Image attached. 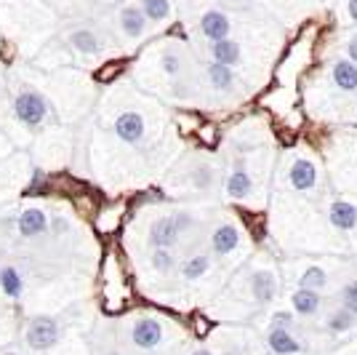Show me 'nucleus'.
<instances>
[{
	"instance_id": "f257e3e1",
	"label": "nucleus",
	"mask_w": 357,
	"mask_h": 355,
	"mask_svg": "<svg viewBox=\"0 0 357 355\" xmlns=\"http://www.w3.org/2000/svg\"><path fill=\"white\" fill-rule=\"evenodd\" d=\"M24 340L32 350H51L59 342V324L51 315H38L27 324V334Z\"/></svg>"
},
{
	"instance_id": "f03ea898",
	"label": "nucleus",
	"mask_w": 357,
	"mask_h": 355,
	"mask_svg": "<svg viewBox=\"0 0 357 355\" xmlns=\"http://www.w3.org/2000/svg\"><path fill=\"white\" fill-rule=\"evenodd\" d=\"M14 113L24 126L35 129V126H40L45 120V115H48V104H45V99L40 94H35V91H22L14 99Z\"/></svg>"
},
{
	"instance_id": "7ed1b4c3",
	"label": "nucleus",
	"mask_w": 357,
	"mask_h": 355,
	"mask_svg": "<svg viewBox=\"0 0 357 355\" xmlns=\"http://www.w3.org/2000/svg\"><path fill=\"white\" fill-rule=\"evenodd\" d=\"M131 342L139 350H155L163 342V326L155 318H139L131 328Z\"/></svg>"
},
{
	"instance_id": "20e7f679",
	"label": "nucleus",
	"mask_w": 357,
	"mask_h": 355,
	"mask_svg": "<svg viewBox=\"0 0 357 355\" xmlns=\"http://www.w3.org/2000/svg\"><path fill=\"white\" fill-rule=\"evenodd\" d=\"M181 236V227H178L176 217H160L158 222L149 227V243L155 249H171Z\"/></svg>"
},
{
	"instance_id": "39448f33",
	"label": "nucleus",
	"mask_w": 357,
	"mask_h": 355,
	"mask_svg": "<svg viewBox=\"0 0 357 355\" xmlns=\"http://www.w3.org/2000/svg\"><path fill=\"white\" fill-rule=\"evenodd\" d=\"M267 345H269V350L278 355H298L301 353V342L296 340V334H294L291 328H283V326H269Z\"/></svg>"
},
{
	"instance_id": "423d86ee",
	"label": "nucleus",
	"mask_w": 357,
	"mask_h": 355,
	"mask_svg": "<svg viewBox=\"0 0 357 355\" xmlns=\"http://www.w3.org/2000/svg\"><path fill=\"white\" fill-rule=\"evenodd\" d=\"M251 294L259 305H269L278 296V278L272 270H256L251 275Z\"/></svg>"
},
{
	"instance_id": "0eeeda50",
	"label": "nucleus",
	"mask_w": 357,
	"mask_h": 355,
	"mask_svg": "<svg viewBox=\"0 0 357 355\" xmlns=\"http://www.w3.org/2000/svg\"><path fill=\"white\" fill-rule=\"evenodd\" d=\"M288 182H291V187L298 190V193L312 190L314 184H317V166L312 161H307V158H298L291 166V171H288Z\"/></svg>"
},
{
	"instance_id": "6e6552de",
	"label": "nucleus",
	"mask_w": 357,
	"mask_h": 355,
	"mask_svg": "<svg viewBox=\"0 0 357 355\" xmlns=\"http://www.w3.org/2000/svg\"><path fill=\"white\" fill-rule=\"evenodd\" d=\"M144 131H147V126H144V118H142L139 113H123V115L115 120V133H118L123 142H128V145L142 142V139H144Z\"/></svg>"
},
{
	"instance_id": "1a4fd4ad",
	"label": "nucleus",
	"mask_w": 357,
	"mask_h": 355,
	"mask_svg": "<svg viewBox=\"0 0 357 355\" xmlns=\"http://www.w3.org/2000/svg\"><path fill=\"white\" fill-rule=\"evenodd\" d=\"M328 219H331V224H333L336 230L349 233V230L357 227V206L349 203V201H333V203L328 206Z\"/></svg>"
},
{
	"instance_id": "9d476101",
	"label": "nucleus",
	"mask_w": 357,
	"mask_h": 355,
	"mask_svg": "<svg viewBox=\"0 0 357 355\" xmlns=\"http://www.w3.org/2000/svg\"><path fill=\"white\" fill-rule=\"evenodd\" d=\"M16 227H19V233L24 238H40L43 233H48L51 224H48L45 211H40V208H24V211L19 214Z\"/></svg>"
},
{
	"instance_id": "9b49d317",
	"label": "nucleus",
	"mask_w": 357,
	"mask_h": 355,
	"mask_svg": "<svg viewBox=\"0 0 357 355\" xmlns=\"http://www.w3.org/2000/svg\"><path fill=\"white\" fill-rule=\"evenodd\" d=\"M229 19L222 14V11H206L203 19H200V32L208 38L211 43H216V41H224V38H229Z\"/></svg>"
},
{
	"instance_id": "f8f14e48",
	"label": "nucleus",
	"mask_w": 357,
	"mask_h": 355,
	"mask_svg": "<svg viewBox=\"0 0 357 355\" xmlns=\"http://www.w3.org/2000/svg\"><path fill=\"white\" fill-rule=\"evenodd\" d=\"M240 246V233L235 224H219L216 230H213V236H211V249L213 254H232L235 249Z\"/></svg>"
},
{
	"instance_id": "ddd939ff",
	"label": "nucleus",
	"mask_w": 357,
	"mask_h": 355,
	"mask_svg": "<svg viewBox=\"0 0 357 355\" xmlns=\"http://www.w3.org/2000/svg\"><path fill=\"white\" fill-rule=\"evenodd\" d=\"M147 22L149 19L142 6H126V8L120 11V27H123V32H126L128 38H142L144 30H147Z\"/></svg>"
},
{
	"instance_id": "4468645a",
	"label": "nucleus",
	"mask_w": 357,
	"mask_h": 355,
	"mask_svg": "<svg viewBox=\"0 0 357 355\" xmlns=\"http://www.w3.org/2000/svg\"><path fill=\"white\" fill-rule=\"evenodd\" d=\"M320 291H314V289H304V286H298V291H294L291 296V305H294V312L301 315V318H312L320 312Z\"/></svg>"
},
{
	"instance_id": "2eb2a0df",
	"label": "nucleus",
	"mask_w": 357,
	"mask_h": 355,
	"mask_svg": "<svg viewBox=\"0 0 357 355\" xmlns=\"http://www.w3.org/2000/svg\"><path fill=\"white\" fill-rule=\"evenodd\" d=\"M333 86L339 91H347V94H355L357 91V64L352 59H339L333 64Z\"/></svg>"
},
{
	"instance_id": "dca6fc26",
	"label": "nucleus",
	"mask_w": 357,
	"mask_h": 355,
	"mask_svg": "<svg viewBox=\"0 0 357 355\" xmlns=\"http://www.w3.org/2000/svg\"><path fill=\"white\" fill-rule=\"evenodd\" d=\"M211 57L219 64H227V67H235L240 59H243V51H240V43L232 41V38H224V41H216L211 43Z\"/></svg>"
},
{
	"instance_id": "f3484780",
	"label": "nucleus",
	"mask_w": 357,
	"mask_h": 355,
	"mask_svg": "<svg viewBox=\"0 0 357 355\" xmlns=\"http://www.w3.org/2000/svg\"><path fill=\"white\" fill-rule=\"evenodd\" d=\"M253 190V179L248 177V171L235 168L229 177H227V195L235 198V201H245Z\"/></svg>"
},
{
	"instance_id": "a211bd4d",
	"label": "nucleus",
	"mask_w": 357,
	"mask_h": 355,
	"mask_svg": "<svg viewBox=\"0 0 357 355\" xmlns=\"http://www.w3.org/2000/svg\"><path fill=\"white\" fill-rule=\"evenodd\" d=\"M0 291L6 296H11V299L22 296V291H24V281H22V275H19V270L14 265L0 267Z\"/></svg>"
},
{
	"instance_id": "6ab92c4d",
	"label": "nucleus",
	"mask_w": 357,
	"mask_h": 355,
	"mask_svg": "<svg viewBox=\"0 0 357 355\" xmlns=\"http://www.w3.org/2000/svg\"><path fill=\"white\" fill-rule=\"evenodd\" d=\"M208 80L216 91H232L235 89V73H232V67L219 64V61H213V64L208 67Z\"/></svg>"
},
{
	"instance_id": "aec40b11",
	"label": "nucleus",
	"mask_w": 357,
	"mask_h": 355,
	"mask_svg": "<svg viewBox=\"0 0 357 355\" xmlns=\"http://www.w3.org/2000/svg\"><path fill=\"white\" fill-rule=\"evenodd\" d=\"M70 43L80 54H99V48H102V43H99V38H96L93 30H75L70 35Z\"/></svg>"
},
{
	"instance_id": "412c9836",
	"label": "nucleus",
	"mask_w": 357,
	"mask_h": 355,
	"mask_svg": "<svg viewBox=\"0 0 357 355\" xmlns=\"http://www.w3.org/2000/svg\"><path fill=\"white\" fill-rule=\"evenodd\" d=\"M355 318L357 315L352 310L339 307V310H333L331 315H328L326 326H328V331H331V334H347V331L355 326Z\"/></svg>"
},
{
	"instance_id": "4be33fe9",
	"label": "nucleus",
	"mask_w": 357,
	"mask_h": 355,
	"mask_svg": "<svg viewBox=\"0 0 357 355\" xmlns=\"http://www.w3.org/2000/svg\"><path fill=\"white\" fill-rule=\"evenodd\" d=\"M208 270H211V256L197 254V256L187 259V262L181 265V278H184V281H197V278H203Z\"/></svg>"
},
{
	"instance_id": "5701e85b",
	"label": "nucleus",
	"mask_w": 357,
	"mask_h": 355,
	"mask_svg": "<svg viewBox=\"0 0 357 355\" xmlns=\"http://www.w3.org/2000/svg\"><path fill=\"white\" fill-rule=\"evenodd\" d=\"M142 8L149 22H165L171 16V0H142Z\"/></svg>"
},
{
	"instance_id": "b1692460",
	"label": "nucleus",
	"mask_w": 357,
	"mask_h": 355,
	"mask_svg": "<svg viewBox=\"0 0 357 355\" xmlns=\"http://www.w3.org/2000/svg\"><path fill=\"white\" fill-rule=\"evenodd\" d=\"M328 283V275L323 267H307L304 273H301V278H298V286H304V289H314V291H320L323 286Z\"/></svg>"
},
{
	"instance_id": "393cba45",
	"label": "nucleus",
	"mask_w": 357,
	"mask_h": 355,
	"mask_svg": "<svg viewBox=\"0 0 357 355\" xmlns=\"http://www.w3.org/2000/svg\"><path fill=\"white\" fill-rule=\"evenodd\" d=\"M174 265H176V259H174L171 249H155V252H152V267H155L158 273H171Z\"/></svg>"
},
{
	"instance_id": "a878e982",
	"label": "nucleus",
	"mask_w": 357,
	"mask_h": 355,
	"mask_svg": "<svg viewBox=\"0 0 357 355\" xmlns=\"http://www.w3.org/2000/svg\"><path fill=\"white\" fill-rule=\"evenodd\" d=\"M192 184L197 187V190H208L211 184H213V171H211L206 163L197 166V168L192 171Z\"/></svg>"
},
{
	"instance_id": "bb28decb",
	"label": "nucleus",
	"mask_w": 357,
	"mask_h": 355,
	"mask_svg": "<svg viewBox=\"0 0 357 355\" xmlns=\"http://www.w3.org/2000/svg\"><path fill=\"white\" fill-rule=\"evenodd\" d=\"M342 305L347 307V310H352L357 315V278L355 281H349L342 289Z\"/></svg>"
},
{
	"instance_id": "cd10ccee",
	"label": "nucleus",
	"mask_w": 357,
	"mask_h": 355,
	"mask_svg": "<svg viewBox=\"0 0 357 355\" xmlns=\"http://www.w3.org/2000/svg\"><path fill=\"white\" fill-rule=\"evenodd\" d=\"M296 324V312H288V310H280L272 315V326H283V328H294Z\"/></svg>"
},
{
	"instance_id": "c85d7f7f",
	"label": "nucleus",
	"mask_w": 357,
	"mask_h": 355,
	"mask_svg": "<svg viewBox=\"0 0 357 355\" xmlns=\"http://www.w3.org/2000/svg\"><path fill=\"white\" fill-rule=\"evenodd\" d=\"M163 67H165V73H168V75H176L178 73V59L174 57V54H165Z\"/></svg>"
},
{
	"instance_id": "c756f323",
	"label": "nucleus",
	"mask_w": 357,
	"mask_h": 355,
	"mask_svg": "<svg viewBox=\"0 0 357 355\" xmlns=\"http://www.w3.org/2000/svg\"><path fill=\"white\" fill-rule=\"evenodd\" d=\"M51 227H54V233H56V236H61V233H67V230H70V224H67L64 217H54V219H51Z\"/></svg>"
},
{
	"instance_id": "7c9ffc66",
	"label": "nucleus",
	"mask_w": 357,
	"mask_h": 355,
	"mask_svg": "<svg viewBox=\"0 0 357 355\" xmlns=\"http://www.w3.org/2000/svg\"><path fill=\"white\" fill-rule=\"evenodd\" d=\"M347 57L357 64V35L355 38H349V43H347Z\"/></svg>"
},
{
	"instance_id": "2f4dec72",
	"label": "nucleus",
	"mask_w": 357,
	"mask_h": 355,
	"mask_svg": "<svg viewBox=\"0 0 357 355\" xmlns=\"http://www.w3.org/2000/svg\"><path fill=\"white\" fill-rule=\"evenodd\" d=\"M347 14H349V19L357 24V0H349V3H347Z\"/></svg>"
},
{
	"instance_id": "473e14b6",
	"label": "nucleus",
	"mask_w": 357,
	"mask_h": 355,
	"mask_svg": "<svg viewBox=\"0 0 357 355\" xmlns=\"http://www.w3.org/2000/svg\"><path fill=\"white\" fill-rule=\"evenodd\" d=\"M192 355H213V353H211V350H195Z\"/></svg>"
},
{
	"instance_id": "72a5a7b5",
	"label": "nucleus",
	"mask_w": 357,
	"mask_h": 355,
	"mask_svg": "<svg viewBox=\"0 0 357 355\" xmlns=\"http://www.w3.org/2000/svg\"><path fill=\"white\" fill-rule=\"evenodd\" d=\"M105 355H120V353H118V350H107Z\"/></svg>"
},
{
	"instance_id": "f704fd0d",
	"label": "nucleus",
	"mask_w": 357,
	"mask_h": 355,
	"mask_svg": "<svg viewBox=\"0 0 357 355\" xmlns=\"http://www.w3.org/2000/svg\"><path fill=\"white\" fill-rule=\"evenodd\" d=\"M224 355H240V350H229V353H224Z\"/></svg>"
},
{
	"instance_id": "c9c22d12",
	"label": "nucleus",
	"mask_w": 357,
	"mask_h": 355,
	"mask_svg": "<svg viewBox=\"0 0 357 355\" xmlns=\"http://www.w3.org/2000/svg\"><path fill=\"white\" fill-rule=\"evenodd\" d=\"M264 355H278V353H272V350H269V353H264Z\"/></svg>"
},
{
	"instance_id": "e433bc0d",
	"label": "nucleus",
	"mask_w": 357,
	"mask_h": 355,
	"mask_svg": "<svg viewBox=\"0 0 357 355\" xmlns=\"http://www.w3.org/2000/svg\"><path fill=\"white\" fill-rule=\"evenodd\" d=\"M3 355H19V353H3Z\"/></svg>"
}]
</instances>
